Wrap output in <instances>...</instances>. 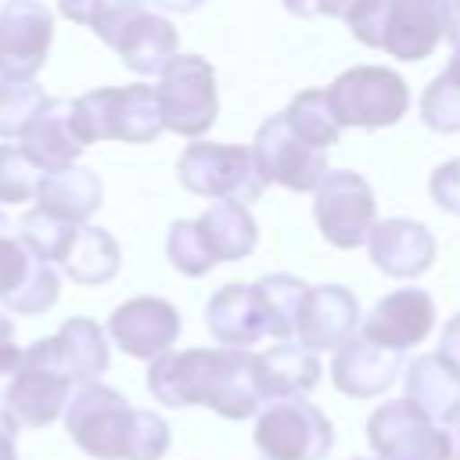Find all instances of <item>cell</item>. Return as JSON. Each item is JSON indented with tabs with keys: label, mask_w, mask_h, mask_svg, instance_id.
Returning a JSON list of instances; mask_svg holds the SVG:
<instances>
[{
	"label": "cell",
	"mask_w": 460,
	"mask_h": 460,
	"mask_svg": "<svg viewBox=\"0 0 460 460\" xmlns=\"http://www.w3.org/2000/svg\"><path fill=\"white\" fill-rule=\"evenodd\" d=\"M147 392L169 406H208L226 420L255 417V356L244 349H183L162 352L147 367Z\"/></svg>",
	"instance_id": "cell-1"
},
{
	"label": "cell",
	"mask_w": 460,
	"mask_h": 460,
	"mask_svg": "<svg viewBox=\"0 0 460 460\" xmlns=\"http://www.w3.org/2000/svg\"><path fill=\"white\" fill-rule=\"evenodd\" d=\"M442 11L446 0H359L345 22L363 47L424 61L442 40Z\"/></svg>",
	"instance_id": "cell-2"
},
{
	"label": "cell",
	"mask_w": 460,
	"mask_h": 460,
	"mask_svg": "<svg viewBox=\"0 0 460 460\" xmlns=\"http://www.w3.org/2000/svg\"><path fill=\"white\" fill-rule=\"evenodd\" d=\"M72 129L86 144L97 140H126L151 144L162 133L155 86H97L72 101Z\"/></svg>",
	"instance_id": "cell-3"
},
{
	"label": "cell",
	"mask_w": 460,
	"mask_h": 460,
	"mask_svg": "<svg viewBox=\"0 0 460 460\" xmlns=\"http://www.w3.org/2000/svg\"><path fill=\"white\" fill-rule=\"evenodd\" d=\"M155 101H158L162 129H172L180 137L208 133L219 115L212 65L201 54H172L165 61V68L158 72Z\"/></svg>",
	"instance_id": "cell-4"
},
{
	"label": "cell",
	"mask_w": 460,
	"mask_h": 460,
	"mask_svg": "<svg viewBox=\"0 0 460 460\" xmlns=\"http://www.w3.org/2000/svg\"><path fill=\"white\" fill-rule=\"evenodd\" d=\"M331 111L338 126H359V129H381L406 115L410 108V86L399 72L385 65H356L345 68L327 86Z\"/></svg>",
	"instance_id": "cell-5"
},
{
	"label": "cell",
	"mask_w": 460,
	"mask_h": 460,
	"mask_svg": "<svg viewBox=\"0 0 460 460\" xmlns=\"http://www.w3.org/2000/svg\"><path fill=\"white\" fill-rule=\"evenodd\" d=\"M133 406L122 392L90 381L79 385L68 402H65V428L68 438L93 460H122L126 456V442H129V428H133Z\"/></svg>",
	"instance_id": "cell-6"
},
{
	"label": "cell",
	"mask_w": 460,
	"mask_h": 460,
	"mask_svg": "<svg viewBox=\"0 0 460 460\" xmlns=\"http://www.w3.org/2000/svg\"><path fill=\"white\" fill-rule=\"evenodd\" d=\"M176 176L190 194L219 198V201H259L266 190V180L255 169V158L248 147L237 144H187V151L176 162Z\"/></svg>",
	"instance_id": "cell-7"
},
{
	"label": "cell",
	"mask_w": 460,
	"mask_h": 460,
	"mask_svg": "<svg viewBox=\"0 0 460 460\" xmlns=\"http://www.w3.org/2000/svg\"><path fill=\"white\" fill-rule=\"evenodd\" d=\"M252 438L266 460H323L334 446V428L305 395H295L266 402Z\"/></svg>",
	"instance_id": "cell-8"
},
{
	"label": "cell",
	"mask_w": 460,
	"mask_h": 460,
	"mask_svg": "<svg viewBox=\"0 0 460 460\" xmlns=\"http://www.w3.org/2000/svg\"><path fill=\"white\" fill-rule=\"evenodd\" d=\"M367 442L381 460H449L442 424L417 410L406 395L377 406L367 417Z\"/></svg>",
	"instance_id": "cell-9"
},
{
	"label": "cell",
	"mask_w": 460,
	"mask_h": 460,
	"mask_svg": "<svg viewBox=\"0 0 460 460\" xmlns=\"http://www.w3.org/2000/svg\"><path fill=\"white\" fill-rule=\"evenodd\" d=\"M252 158H255V169H259V176L266 183H280V187H288L295 194L316 190V183L331 169L327 165V151L305 144L284 122V115H270L259 126L255 144H252Z\"/></svg>",
	"instance_id": "cell-10"
},
{
	"label": "cell",
	"mask_w": 460,
	"mask_h": 460,
	"mask_svg": "<svg viewBox=\"0 0 460 460\" xmlns=\"http://www.w3.org/2000/svg\"><path fill=\"white\" fill-rule=\"evenodd\" d=\"M374 190L370 183L352 172V169H327L323 180L316 183V201L313 216L320 234L334 248H359L370 234L374 219Z\"/></svg>",
	"instance_id": "cell-11"
},
{
	"label": "cell",
	"mask_w": 460,
	"mask_h": 460,
	"mask_svg": "<svg viewBox=\"0 0 460 460\" xmlns=\"http://www.w3.org/2000/svg\"><path fill=\"white\" fill-rule=\"evenodd\" d=\"M61 295V277L50 262L36 259L11 219L0 212V302L18 316L47 313Z\"/></svg>",
	"instance_id": "cell-12"
},
{
	"label": "cell",
	"mask_w": 460,
	"mask_h": 460,
	"mask_svg": "<svg viewBox=\"0 0 460 460\" xmlns=\"http://www.w3.org/2000/svg\"><path fill=\"white\" fill-rule=\"evenodd\" d=\"M97 36L122 58V65L137 75H155L165 68V61L176 54V29L165 14L147 11L140 0L122 7L115 18H108Z\"/></svg>",
	"instance_id": "cell-13"
},
{
	"label": "cell",
	"mask_w": 460,
	"mask_h": 460,
	"mask_svg": "<svg viewBox=\"0 0 460 460\" xmlns=\"http://www.w3.org/2000/svg\"><path fill=\"white\" fill-rule=\"evenodd\" d=\"M54 40V14L40 0H4L0 7V79L32 83Z\"/></svg>",
	"instance_id": "cell-14"
},
{
	"label": "cell",
	"mask_w": 460,
	"mask_h": 460,
	"mask_svg": "<svg viewBox=\"0 0 460 460\" xmlns=\"http://www.w3.org/2000/svg\"><path fill=\"white\" fill-rule=\"evenodd\" d=\"M22 356L65 374L79 388V385L97 381L108 370V338H104L101 323H93L86 316H72L58 327V334L40 338L29 349H22Z\"/></svg>",
	"instance_id": "cell-15"
},
{
	"label": "cell",
	"mask_w": 460,
	"mask_h": 460,
	"mask_svg": "<svg viewBox=\"0 0 460 460\" xmlns=\"http://www.w3.org/2000/svg\"><path fill=\"white\" fill-rule=\"evenodd\" d=\"M108 338L133 359H155L180 338V313L172 302L155 295L129 298L108 316Z\"/></svg>",
	"instance_id": "cell-16"
},
{
	"label": "cell",
	"mask_w": 460,
	"mask_h": 460,
	"mask_svg": "<svg viewBox=\"0 0 460 460\" xmlns=\"http://www.w3.org/2000/svg\"><path fill=\"white\" fill-rule=\"evenodd\" d=\"M431 323H435L431 295L424 288H399L363 316V338L402 356L406 349L420 345L431 334Z\"/></svg>",
	"instance_id": "cell-17"
},
{
	"label": "cell",
	"mask_w": 460,
	"mask_h": 460,
	"mask_svg": "<svg viewBox=\"0 0 460 460\" xmlns=\"http://www.w3.org/2000/svg\"><path fill=\"white\" fill-rule=\"evenodd\" d=\"M72 388L75 385L65 374L22 356L18 370L7 377L4 410L25 428H47L65 413V402H68Z\"/></svg>",
	"instance_id": "cell-18"
},
{
	"label": "cell",
	"mask_w": 460,
	"mask_h": 460,
	"mask_svg": "<svg viewBox=\"0 0 460 460\" xmlns=\"http://www.w3.org/2000/svg\"><path fill=\"white\" fill-rule=\"evenodd\" d=\"M356 323H359L356 295L341 284H320V288H309L302 298L295 338L313 352H327V349H338L345 338H352Z\"/></svg>",
	"instance_id": "cell-19"
},
{
	"label": "cell",
	"mask_w": 460,
	"mask_h": 460,
	"mask_svg": "<svg viewBox=\"0 0 460 460\" xmlns=\"http://www.w3.org/2000/svg\"><path fill=\"white\" fill-rule=\"evenodd\" d=\"M18 140H22L18 151L29 158L36 172H61L75 165V158L83 155V140L72 129V101L47 97Z\"/></svg>",
	"instance_id": "cell-20"
},
{
	"label": "cell",
	"mask_w": 460,
	"mask_h": 460,
	"mask_svg": "<svg viewBox=\"0 0 460 460\" xmlns=\"http://www.w3.org/2000/svg\"><path fill=\"white\" fill-rule=\"evenodd\" d=\"M363 244L370 252V262L399 280L420 277L435 259V237L417 219H381L370 226Z\"/></svg>",
	"instance_id": "cell-21"
},
{
	"label": "cell",
	"mask_w": 460,
	"mask_h": 460,
	"mask_svg": "<svg viewBox=\"0 0 460 460\" xmlns=\"http://www.w3.org/2000/svg\"><path fill=\"white\" fill-rule=\"evenodd\" d=\"M399 352H388L374 341H367L363 334L356 338H345L338 349H334V359H331V377H334V388L349 399H374L381 392L392 388V381L399 377Z\"/></svg>",
	"instance_id": "cell-22"
},
{
	"label": "cell",
	"mask_w": 460,
	"mask_h": 460,
	"mask_svg": "<svg viewBox=\"0 0 460 460\" xmlns=\"http://www.w3.org/2000/svg\"><path fill=\"white\" fill-rule=\"evenodd\" d=\"M36 208L58 223H86L101 201H104V183L93 169L83 165H68L61 172H40L36 180Z\"/></svg>",
	"instance_id": "cell-23"
},
{
	"label": "cell",
	"mask_w": 460,
	"mask_h": 460,
	"mask_svg": "<svg viewBox=\"0 0 460 460\" xmlns=\"http://www.w3.org/2000/svg\"><path fill=\"white\" fill-rule=\"evenodd\" d=\"M54 266H61L65 277H72L75 284H86V288H97V284H108L119 266H122V252H119V241L101 230V226H68L58 252H54Z\"/></svg>",
	"instance_id": "cell-24"
},
{
	"label": "cell",
	"mask_w": 460,
	"mask_h": 460,
	"mask_svg": "<svg viewBox=\"0 0 460 460\" xmlns=\"http://www.w3.org/2000/svg\"><path fill=\"white\" fill-rule=\"evenodd\" d=\"M205 323L226 349H248L266 338V316L255 284H223L205 305Z\"/></svg>",
	"instance_id": "cell-25"
},
{
	"label": "cell",
	"mask_w": 460,
	"mask_h": 460,
	"mask_svg": "<svg viewBox=\"0 0 460 460\" xmlns=\"http://www.w3.org/2000/svg\"><path fill=\"white\" fill-rule=\"evenodd\" d=\"M320 381V359L313 349L298 341H280L255 356V392L259 399H295L316 388Z\"/></svg>",
	"instance_id": "cell-26"
},
{
	"label": "cell",
	"mask_w": 460,
	"mask_h": 460,
	"mask_svg": "<svg viewBox=\"0 0 460 460\" xmlns=\"http://www.w3.org/2000/svg\"><path fill=\"white\" fill-rule=\"evenodd\" d=\"M190 223H194L198 244H201V252L212 266L248 259L255 241H259V226H255L252 212L241 201H216L212 208H205Z\"/></svg>",
	"instance_id": "cell-27"
},
{
	"label": "cell",
	"mask_w": 460,
	"mask_h": 460,
	"mask_svg": "<svg viewBox=\"0 0 460 460\" xmlns=\"http://www.w3.org/2000/svg\"><path fill=\"white\" fill-rule=\"evenodd\" d=\"M406 399L417 410H424L431 420H442L460 399V370L446 363L438 352L417 356L406 367Z\"/></svg>",
	"instance_id": "cell-28"
},
{
	"label": "cell",
	"mask_w": 460,
	"mask_h": 460,
	"mask_svg": "<svg viewBox=\"0 0 460 460\" xmlns=\"http://www.w3.org/2000/svg\"><path fill=\"white\" fill-rule=\"evenodd\" d=\"M255 291H259L262 316H266V338L291 341L295 338V323H298V309H302V298H305L309 284L291 277V273H266L262 280H255Z\"/></svg>",
	"instance_id": "cell-29"
},
{
	"label": "cell",
	"mask_w": 460,
	"mask_h": 460,
	"mask_svg": "<svg viewBox=\"0 0 460 460\" xmlns=\"http://www.w3.org/2000/svg\"><path fill=\"white\" fill-rule=\"evenodd\" d=\"M284 122L313 147H331L338 137H341V126L331 111V101H327V90H302L291 97L288 111H280Z\"/></svg>",
	"instance_id": "cell-30"
},
{
	"label": "cell",
	"mask_w": 460,
	"mask_h": 460,
	"mask_svg": "<svg viewBox=\"0 0 460 460\" xmlns=\"http://www.w3.org/2000/svg\"><path fill=\"white\" fill-rule=\"evenodd\" d=\"M47 93L36 83H11L0 79V137L14 140L22 137V129L29 126V119L43 108Z\"/></svg>",
	"instance_id": "cell-31"
},
{
	"label": "cell",
	"mask_w": 460,
	"mask_h": 460,
	"mask_svg": "<svg viewBox=\"0 0 460 460\" xmlns=\"http://www.w3.org/2000/svg\"><path fill=\"white\" fill-rule=\"evenodd\" d=\"M420 119L435 133H460V83L449 72L428 83L420 97Z\"/></svg>",
	"instance_id": "cell-32"
},
{
	"label": "cell",
	"mask_w": 460,
	"mask_h": 460,
	"mask_svg": "<svg viewBox=\"0 0 460 460\" xmlns=\"http://www.w3.org/2000/svg\"><path fill=\"white\" fill-rule=\"evenodd\" d=\"M169 438H172V431L155 410H137L122 460H162L169 449Z\"/></svg>",
	"instance_id": "cell-33"
},
{
	"label": "cell",
	"mask_w": 460,
	"mask_h": 460,
	"mask_svg": "<svg viewBox=\"0 0 460 460\" xmlns=\"http://www.w3.org/2000/svg\"><path fill=\"white\" fill-rule=\"evenodd\" d=\"M36 180L40 172L29 165V158L18 147L0 144V205L29 201L36 194Z\"/></svg>",
	"instance_id": "cell-34"
},
{
	"label": "cell",
	"mask_w": 460,
	"mask_h": 460,
	"mask_svg": "<svg viewBox=\"0 0 460 460\" xmlns=\"http://www.w3.org/2000/svg\"><path fill=\"white\" fill-rule=\"evenodd\" d=\"M137 0H58V11L75 22V25H86V29H101L108 18H115L122 7H129Z\"/></svg>",
	"instance_id": "cell-35"
},
{
	"label": "cell",
	"mask_w": 460,
	"mask_h": 460,
	"mask_svg": "<svg viewBox=\"0 0 460 460\" xmlns=\"http://www.w3.org/2000/svg\"><path fill=\"white\" fill-rule=\"evenodd\" d=\"M428 190H431V201L446 212H456L460 216V158L453 162H442L431 180H428Z\"/></svg>",
	"instance_id": "cell-36"
},
{
	"label": "cell",
	"mask_w": 460,
	"mask_h": 460,
	"mask_svg": "<svg viewBox=\"0 0 460 460\" xmlns=\"http://www.w3.org/2000/svg\"><path fill=\"white\" fill-rule=\"evenodd\" d=\"M22 363V349L14 345V323L0 313V381H7Z\"/></svg>",
	"instance_id": "cell-37"
},
{
	"label": "cell",
	"mask_w": 460,
	"mask_h": 460,
	"mask_svg": "<svg viewBox=\"0 0 460 460\" xmlns=\"http://www.w3.org/2000/svg\"><path fill=\"white\" fill-rule=\"evenodd\" d=\"M359 0H298L291 7V14L298 18H316V14H331V18H349V11L356 7Z\"/></svg>",
	"instance_id": "cell-38"
},
{
	"label": "cell",
	"mask_w": 460,
	"mask_h": 460,
	"mask_svg": "<svg viewBox=\"0 0 460 460\" xmlns=\"http://www.w3.org/2000/svg\"><path fill=\"white\" fill-rule=\"evenodd\" d=\"M18 420L0 406V460H18Z\"/></svg>",
	"instance_id": "cell-39"
},
{
	"label": "cell",
	"mask_w": 460,
	"mask_h": 460,
	"mask_svg": "<svg viewBox=\"0 0 460 460\" xmlns=\"http://www.w3.org/2000/svg\"><path fill=\"white\" fill-rule=\"evenodd\" d=\"M438 356L460 370V313H456V316L446 323V331H442V341H438Z\"/></svg>",
	"instance_id": "cell-40"
},
{
	"label": "cell",
	"mask_w": 460,
	"mask_h": 460,
	"mask_svg": "<svg viewBox=\"0 0 460 460\" xmlns=\"http://www.w3.org/2000/svg\"><path fill=\"white\" fill-rule=\"evenodd\" d=\"M438 424H442V431H446V438H449V460H460V399L453 402V410H449Z\"/></svg>",
	"instance_id": "cell-41"
},
{
	"label": "cell",
	"mask_w": 460,
	"mask_h": 460,
	"mask_svg": "<svg viewBox=\"0 0 460 460\" xmlns=\"http://www.w3.org/2000/svg\"><path fill=\"white\" fill-rule=\"evenodd\" d=\"M442 40H449L453 47H460V0H446V11H442Z\"/></svg>",
	"instance_id": "cell-42"
},
{
	"label": "cell",
	"mask_w": 460,
	"mask_h": 460,
	"mask_svg": "<svg viewBox=\"0 0 460 460\" xmlns=\"http://www.w3.org/2000/svg\"><path fill=\"white\" fill-rule=\"evenodd\" d=\"M155 7H162V11H172V14H190V11H198L205 0H151Z\"/></svg>",
	"instance_id": "cell-43"
},
{
	"label": "cell",
	"mask_w": 460,
	"mask_h": 460,
	"mask_svg": "<svg viewBox=\"0 0 460 460\" xmlns=\"http://www.w3.org/2000/svg\"><path fill=\"white\" fill-rule=\"evenodd\" d=\"M446 72L460 83V47H453V58H449V65H446Z\"/></svg>",
	"instance_id": "cell-44"
},
{
	"label": "cell",
	"mask_w": 460,
	"mask_h": 460,
	"mask_svg": "<svg viewBox=\"0 0 460 460\" xmlns=\"http://www.w3.org/2000/svg\"><path fill=\"white\" fill-rule=\"evenodd\" d=\"M349 460H381V456H374V453H370V456H349Z\"/></svg>",
	"instance_id": "cell-45"
},
{
	"label": "cell",
	"mask_w": 460,
	"mask_h": 460,
	"mask_svg": "<svg viewBox=\"0 0 460 460\" xmlns=\"http://www.w3.org/2000/svg\"><path fill=\"white\" fill-rule=\"evenodd\" d=\"M295 4H298V0H284V7H288V11H291V7H295Z\"/></svg>",
	"instance_id": "cell-46"
}]
</instances>
